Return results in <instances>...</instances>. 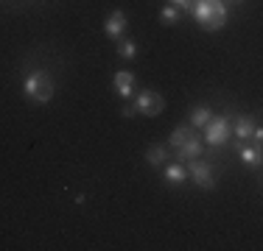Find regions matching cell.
I'll return each mask as SVG.
<instances>
[{"label": "cell", "instance_id": "obj_1", "mask_svg": "<svg viewBox=\"0 0 263 251\" xmlns=\"http://www.w3.org/2000/svg\"><path fill=\"white\" fill-rule=\"evenodd\" d=\"M191 14H193V20L199 23V28L210 31V34L213 31H221L230 20V11H227V6H224V0H193Z\"/></svg>", "mask_w": 263, "mask_h": 251}, {"label": "cell", "instance_id": "obj_2", "mask_svg": "<svg viewBox=\"0 0 263 251\" xmlns=\"http://www.w3.org/2000/svg\"><path fill=\"white\" fill-rule=\"evenodd\" d=\"M56 92V84H53V75L48 70H31L26 78H23V95H26L31 103H51Z\"/></svg>", "mask_w": 263, "mask_h": 251}, {"label": "cell", "instance_id": "obj_3", "mask_svg": "<svg viewBox=\"0 0 263 251\" xmlns=\"http://www.w3.org/2000/svg\"><path fill=\"white\" fill-rule=\"evenodd\" d=\"M233 137V129H230V115H218V117H210L208 126H204V134H202V142L210 148H224Z\"/></svg>", "mask_w": 263, "mask_h": 251}, {"label": "cell", "instance_id": "obj_4", "mask_svg": "<svg viewBox=\"0 0 263 251\" xmlns=\"http://www.w3.org/2000/svg\"><path fill=\"white\" fill-rule=\"evenodd\" d=\"M185 168H187V179H191L199 190H213V187H216V168H213L210 159L196 156V159L185 162Z\"/></svg>", "mask_w": 263, "mask_h": 251}, {"label": "cell", "instance_id": "obj_5", "mask_svg": "<svg viewBox=\"0 0 263 251\" xmlns=\"http://www.w3.org/2000/svg\"><path fill=\"white\" fill-rule=\"evenodd\" d=\"M132 106H135V112L143 117H160L162 112H165V98L154 90H140L137 98L132 100Z\"/></svg>", "mask_w": 263, "mask_h": 251}, {"label": "cell", "instance_id": "obj_6", "mask_svg": "<svg viewBox=\"0 0 263 251\" xmlns=\"http://www.w3.org/2000/svg\"><path fill=\"white\" fill-rule=\"evenodd\" d=\"M174 162H191V159H196V156H204V142H202V137L199 134H193L191 140H185L179 148H174Z\"/></svg>", "mask_w": 263, "mask_h": 251}, {"label": "cell", "instance_id": "obj_7", "mask_svg": "<svg viewBox=\"0 0 263 251\" xmlns=\"http://www.w3.org/2000/svg\"><path fill=\"white\" fill-rule=\"evenodd\" d=\"M255 126H258V120H255L252 115H235L233 120H230V129H233V142H249V137H252Z\"/></svg>", "mask_w": 263, "mask_h": 251}, {"label": "cell", "instance_id": "obj_8", "mask_svg": "<svg viewBox=\"0 0 263 251\" xmlns=\"http://www.w3.org/2000/svg\"><path fill=\"white\" fill-rule=\"evenodd\" d=\"M126 11L123 9H115V11H109L106 14V20H104V34L109 36V39H121L123 36V31H126Z\"/></svg>", "mask_w": 263, "mask_h": 251}, {"label": "cell", "instance_id": "obj_9", "mask_svg": "<svg viewBox=\"0 0 263 251\" xmlns=\"http://www.w3.org/2000/svg\"><path fill=\"white\" fill-rule=\"evenodd\" d=\"M135 87H137L135 73H129V70H118L115 75H112V90H115L121 98H135Z\"/></svg>", "mask_w": 263, "mask_h": 251}, {"label": "cell", "instance_id": "obj_10", "mask_svg": "<svg viewBox=\"0 0 263 251\" xmlns=\"http://www.w3.org/2000/svg\"><path fill=\"white\" fill-rule=\"evenodd\" d=\"M238 151V159H241L243 168H260V145H249V142H241L235 148Z\"/></svg>", "mask_w": 263, "mask_h": 251}, {"label": "cell", "instance_id": "obj_11", "mask_svg": "<svg viewBox=\"0 0 263 251\" xmlns=\"http://www.w3.org/2000/svg\"><path fill=\"white\" fill-rule=\"evenodd\" d=\"M162 179H165L168 187H182L187 181V168L182 162H171V165L165 168V173H162Z\"/></svg>", "mask_w": 263, "mask_h": 251}, {"label": "cell", "instance_id": "obj_12", "mask_svg": "<svg viewBox=\"0 0 263 251\" xmlns=\"http://www.w3.org/2000/svg\"><path fill=\"white\" fill-rule=\"evenodd\" d=\"M168 148L165 145H160V142H152V145L146 148V165L148 168H162L168 162Z\"/></svg>", "mask_w": 263, "mask_h": 251}, {"label": "cell", "instance_id": "obj_13", "mask_svg": "<svg viewBox=\"0 0 263 251\" xmlns=\"http://www.w3.org/2000/svg\"><path fill=\"white\" fill-rule=\"evenodd\" d=\"M193 134H196V129H193L191 123H179L177 129L171 131V137H168V145H171V148H179L185 140H191Z\"/></svg>", "mask_w": 263, "mask_h": 251}, {"label": "cell", "instance_id": "obj_14", "mask_svg": "<svg viewBox=\"0 0 263 251\" xmlns=\"http://www.w3.org/2000/svg\"><path fill=\"white\" fill-rule=\"evenodd\" d=\"M210 117H213V109H210V106H193V109H191V126H193L196 131L204 129Z\"/></svg>", "mask_w": 263, "mask_h": 251}, {"label": "cell", "instance_id": "obj_15", "mask_svg": "<svg viewBox=\"0 0 263 251\" xmlns=\"http://www.w3.org/2000/svg\"><path fill=\"white\" fill-rule=\"evenodd\" d=\"M118 56L126 59V61L137 59V56H140V45H137L135 39H118Z\"/></svg>", "mask_w": 263, "mask_h": 251}, {"label": "cell", "instance_id": "obj_16", "mask_svg": "<svg viewBox=\"0 0 263 251\" xmlns=\"http://www.w3.org/2000/svg\"><path fill=\"white\" fill-rule=\"evenodd\" d=\"M160 23L162 25H174V23H179V9L177 6H162V11H160Z\"/></svg>", "mask_w": 263, "mask_h": 251}, {"label": "cell", "instance_id": "obj_17", "mask_svg": "<svg viewBox=\"0 0 263 251\" xmlns=\"http://www.w3.org/2000/svg\"><path fill=\"white\" fill-rule=\"evenodd\" d=\"M171 6H177L179 11H191V6H193V0H168Z\"/></svg>", "mask_w": 263, "mask_h": 251}, {"label": "cell", "instance_id": "obj_18", "mask_svg": "<svg viewBox=\"0 0 263 251\" xmlns=\"http://www.w3.org/2000/svg\"><path fill=\"white\" fill-rule=\"evenodd\" d=\"M135 115H137V112H135V106H132V103H126L121 109V117H126V120H129V117H135Z\"/></svg>", "mask_w": 263, "mask_h": 251}, {"label": "cell", "instance_id": "obj_19", "mask_svg": "<svg viewBox=\"0 0 263 251\" xmlns=\"http://www.w3.org/2000/svg\"><path fill=\"white\" fill-rule=\"evenodd\" d=\"M233 3H243V0H233Z\"/></svg>", "mask_w": 263, "mask_h": 251}]
</instances>
